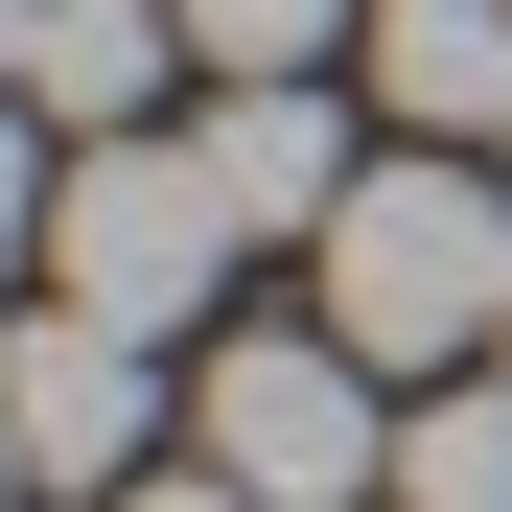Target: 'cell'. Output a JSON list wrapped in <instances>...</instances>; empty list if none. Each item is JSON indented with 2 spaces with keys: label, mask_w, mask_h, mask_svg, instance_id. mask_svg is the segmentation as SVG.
Here are the masks:
<instances>
[{
  "label": "cell",
  "mask_w": 512,
  "mask_h": 512,
  "mask_svg": "<svg viewBox=\"0 0 512 512\" xmlns=\"http://www.w3.org/2000/svg\"><path fill=\"white\" fill-rule=\"evenodd\" d=\"M47 187H70V163L24 140V94H0V303H47Z\"/></svg>",
  "instance_id": "cell-10"
},
{
  "label": "cell",
  "mask_w": 512,
  "mask_h": 512,
  "mask_svg": "<svg viewBox=\"0 0 512 512\" xmlns=\"http://www.w3.org/2000/svg\"><path fill=\"white\" fill-rule=\"evenodd\" d=\"M24 70H47V0H0V94H24Z\"/></svg>",
  "instance_id": "cell-12"
},
{
  "label": "cell",
  "mask_w": 512,
  "mask_h": 512,
  "mask_svg": "<svg viewBox=\"0 0 512 512\" xmlns=\"http://www.w3.org/2000/svg\"><path fill=\"white\" fill-rule=\"evenodd\" d=\"M187 140H210V187H233V233H326V210L373 187V140L326 117V70H256V94H210Z\"/></svg>",
  "instance_id": "cell-5"
},
{
  "label": "cell",
  "mask_w": 512,
  "mask_h": 512,
  "mask_svg": "<svg viewBox=\"0 0 512 512\" xmlns=\"http://www.w3.org/2000/svg\"><path fill=\"white\" fill-rule=\"evenodd\" d=\"M396 512H512V373H419V419H396Z\"/></svg>",
  "instance_id": "cell-8"
},
{
  "label": "cell",
  "mask_w": 512,
  "mask_h": 512,
  "mask_svg": "<svg viewBox=\"0 0 512 512\" xmlns=\"http://www.w3.org/2000/svg\"><path fill=\"white\" fill-rule=\"evenodd\" d=\"M396 373L350 350V326H233V350L187 373V466H233L256 512H373L396 489Z\"/></svg>",
  "instance_id": "cell-3"
},
{
  "label": "cell",
  "mask_w": 512,
  "mask_h": 512,
  "mask_svg": "<svg viewBox=\"0 0 512 512\" xmlns=\"http://www.w3.org/2000/svg\"><path fill=\"white\" fill-rule=\"evenodd\" d=\"M233 187H210V140H70V187H47V303H94V326H140V350H187V326L233 303Z\"/></svg>",
  "instance_id": "cell-2"
},
{
  "label": "cell",
  "mask_w": 512,
  "mask_h": 512,
  "mask_svg": "<svg viewBox=\"0 0 512 512\" xmlns=\"http://www.w3.org/2000/svg\"><path fill=\"white\" fill-rule=\"evenodd\" d=\"M0 419H24L47 489H140V443H163L187 396H163V350L94 326V303H0Z\"/></svg>",
  "instance_id": "cell-4"
},
{
  "label": "cell",
  "mask_w": 512,
  "mask_h": 512,
  "mask_svg": "<svg viewBox=\"0 0 512 512\" xmlns=\"http://www.w3.org/2000/svg\"><path fill=\"white\" fill-rule=\"evenodd\" d=\"M303 256H326V326H350L396 396H419V373H466V350H512V187H489L466 140H396Z\"/></svg>",
  "instance_id": "cell-1"
},
{
  "label": "cell",
  "mask_w": 512,
  "mask_h": 512,
  "mask_svg": "<svg viewBox=\"0 0 512 512\" xmlns=\"http://www.w3.org/2000/svg\"><path fill=\"white\" fill-rule=\"evenodd\" d=\"M350 70H373L419 140L512 163V0H373V24H350Z\"/></svg>",
  "instance_id": "cell-6"
},
{
  "label": "cell",
  "mask_w": 512,
  "mask_h": 512,
  "mask_svg": "<svg viewBox=\"0 0 512 512\" xmlns=\"http://www.w3.org/2000/svg\"><path fill=\"white\" fill-rule=\"evenodd\" d=\"M117 512H256V489H233V466H140Z\"/></svg>",
  "instance_id": "cell-11"
},
{
  "label": "cell",
  "mask_w": 512,
  "mask_h": 512,
  "mask_svg": "<svg viewBox=\"0 0 512 512\" xmlns=\"http://www.w3.org/2000/svg\"><path fill=\"white\" fill-rule=\"evenodd\" d=\"M163 24H187V70H210V94H256V70H350V24H373V0H163Z\"/></svg>",
  "instance_id": "cell-9"
},
{
  "label": "cell",
  "mask_w": 512,
  "mask_h": 512,
  "mask_svg": "<svg viewBox=\"0 0 512 512\" xmlns=\"http://www.w3.org/2000/svg\"><path fill=\"white\" fill-rule=\"evenodd\" d=\"M24 489H47V466H24V419H0V512H24Z\"/></svg>",
  "instance_id": "cell-13"
},
{
  "label": "cell",
  "mask_w": 512,
  "mask_h": 512,
  "mask_svg": "<svg viewBox=\"0 0 512 512\" xmlns=\"http://www.w3.org/2000/svg\"><path fill=\"white\" fill-rule=\"evenodd\" d=\"M187 70V24L163 0H47V70H24V117L47 140H140V94Z\"/></svg>",
  "instance_id": "cell-7"
}]
</instances>
